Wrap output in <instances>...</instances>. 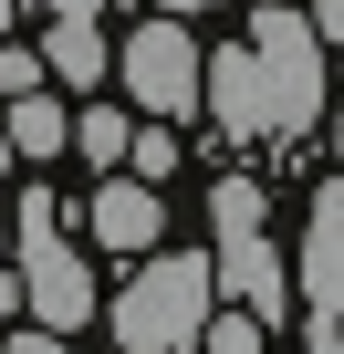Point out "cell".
<instances>
[{
  "mask_svg": "<svg viewBox=\"0 0 344 354\" xmlns=\"http://www.w3.org/2000/svg\"><path fill=\"white\" fill-rule=\"evenodd\" d=\"M302 354H334V333H313V344H302Z\"/></svg>",
  "mask_w": 344,
  "mask_h": 354,
  "instance_id": "ac0fdd59",
  "label": "cell"
},
{
  "mask_svg": "<svg viewBox=\"0 0 344 354\" xmlns=\"http://www.w3.org/2000/svg\"><path fill=\"white\" fill-rule=\"evenodd\" d=\"M199 104H219V125L230 136H302V115H292V94L230 42V53H199Z\"/></svg>",
  "mask_w": 344,
  "mask_h": 354,
  "instance_id": "5b68a950",
  "label": "cell"
},
{
  "mask_svg": "<svg viewBox=\"0 0 344 354\" xmlns=\"http://www.w3.org/2000/svg\"><path fill=\"white\" fill-rule=\"evenodd\" d=\"M0 261H11V230H0Z\"/></svg>",
  "mask_w": 344,
  "mask_h": 354,
  "instance_id": "d6986e66",
  "label": "cell"
},
{
  "mask_svg": "<svg viewBox=\"0 0 344 354\" xmlns=\"http://www.w3.org/2000/svg\"><path fill=\"white\" fill-rule=\"evenodd\" d=\"M178 11H199V0H156V21H178Z\"/></svg>",
  "mask_w": 344,
  "mask_h": 354,
  "instance_id": "2e32d148",
  "label": "cell"
},
{
  "mask_svg": "<svg viewBox=\"0 0 344 354\" xmlns=\"http://www.w3.org/2000/svg\"><path fill=\"white\" fill-rule=\"evenodd\" d=\"M42 73H63V84L84 94V84H105V73H115V53H105V32H94V21H53V53H42Z\"/></svg>",
  "mask_w": 344,
  "mask_h": 354,
  "instance_id": "ba28073f",
  "label": "cell"
},
{
  "mask_svg": "<svg viewBox=\"0 0 344 354\" xmlns=\"http://www.w3.org/2000/svg\"><path fill=\"white\" fill-rule=\"evenodd\" d=\"M0 354H73V344H53V333H21V344H0Z\"/></svg>",
  "mask_w": 344,
  "mask_h": 354,
  "instance_id": "9a60e30c",
  "label": "cell"
},
{
  "mask_svg": "<svg viewBox=\"0 0 344 354\" xmlns=\"http://www.w3.org/2000/svg\"><path fill=\"white\" fill-rule=\"evenodd\" d=\"M0 94H11V104L42 94V53H0Z\"/></svg>",
  "mask_w": 344,
  "mask_h": 354,
  "instance_id": "4fadbf2b",
  "label": "cell"
},
{
  "mask_svg": "<svg viewBox=\"0 0 344 354\" xmlns=\"http://www.w3.org/2000/svg\"><path fill=\"white\" fill-rule=\"evenodd\" d=\"M0 177H11V146H0Z\"/></svg>",
  "mask_w": 344,
  "mask_h": 354,
  "instance_id": "ffe728a7",
  "label": "cell"
},
{
  "mask_svg": "<svg viewBox=\"0 0 344 354\" xmlns=\"http://www.w3.org/2000/svg\"><path fill=\"white\" fill-rule=\"evenodd\" d=\"M94 240H105V250H156V240H167V198L136 188V177H115V188L94 198Z\"/></svg>",
  "mask_w": 344,
  "mask_h": 354,
  "instance_id": "52a82bcc",
  "label": "cell"
},
{
  "mask_svg": "<svg viewBox=\"0 0 344 354\" xmlns=\"http://www.w3.org/2000/svg\"><path fill=\"white\" fill-rule=\"evenodd\" d=\"M199 333H209V261H188V250H156L115 292V344L125 354H188Z\"/></svg>",
  "mask_w": 344,
  "mask_h": 354,
  "instance_id": "7a4b0ae2",
  "label": "cell"
},
{
  "mask_svg": "<svg viewBox=\"0 0 344 354\" xmlns=\"http://www.w3.org/2000/svg\"><path fill=\"white\" fill-rule=\"evenodd\" d=\"M115 73H125V94H136L156 125L199 115V42H188V21H146V32L115 53Z\"/></svg>",
  "mask_w": 344,
  "mask_h": 354,
  "instance_id": "277c9868",
  "label": "cell"
},
{
  "mask_svg": "<svg viewBox=\"0 0 344 354\" xmlns=\"http://www.w3.org/2000/svg\"><path fill=\"white\" fill-rule=\"evenodd\" d=\"M271 11H282V0H271Z\"/></svg>",
  "mask_w": 344,
  "mask_h": 354,
  "instance_id": "44dd1931",
  "label": "cell"
},
{
  "mask_svg": "<svg viewBox=\"0 0 344 354\" xmlns=\"http://www.w3.org/2000/svg\"><path fill=\"white\" fill-rule=\"evenodd\" d=\"M42 11H53V21H94V11H105V0H42Z\"/></svg>",
  "mask_w": 344,
  "mask_h": 354,
  "instance_id": "5bb4252c",
  "label": "cell"
},
{
  "mask_svg": "<svg viewBox=\"0 0 344 354\" xmlns=\"http://www.w3.org/2000/svg\"><path fill=\"white\" fill-rule=\"evenodd\" d=\"M63 136H73V115H63L53 94H21V104H11V125H0V146H11V156H53Z\"/></svg>",
  "mask_w": 344,
  "mask_h": 354,
  "instance_id": "9c48e42d",
  "label": "cell"
},
{
  "mask_svg": "<svg viewBox=\"0 0 344 354\" xmlns=\"http://www.w3.org/2000/svg\"><path fill=\"white\" fill-rule=\"evenodd\" d=\"M125 136H136V125H125V115H115V104H94V115H84V125H73V146H84V156H94V167H125Z\"/></svg>",
  "mask_w": 344,
  "mask_h": 354,
  "instance_id": "30bf717a",
  "label": "cell"
},
{
  "mask_svg": "<svg viewBox=\"0 0 344 354\" xmlns=\"http://www.w3.org/2000/svg\"><path fill=\"white\" fill-rule=\"evenodd\" d=\"M302 313H313V333H334V313H344V188L334 177L313 188V230H302Z\"/></svg>",
  "mask_w": 344,
  "mask_h": 354,
  "instance_id": "8992f818",
  "label": "cell"
},
{
  "mask_svg": "<svg viewBox=\"0 0 344 354\" xmlns=\"http://www.w3.org/2000/svg\"><path fill=\"white\" fill-rule=\"evenodd\" d=\"M11 21H21V0H0V32H11Z\"/></svg>",
  "mask_w": 344,
  "mask_h": 354,
  "instance_id": "e0dca14e",
  "label": "cell"
},
{
  "mask_svg": "<svg viewBox=\"0 0 344 354\" xmlns=\"http://www.w3.org/2000/svg\"><path fill=\"white\" fill-rule=\"evenodd\" d=\"M261 344H271V333H261V323H240V313H230V323H209V333H199V354H261Z\"/></svg>",
  "mask_w": 344,
  "mask_h": 354,
  "instance_id": "7c38bea8",
  "label": "cell"
},
{
  "mask_svg": "<svg viewBox=\"0 0 344 354\" xmlns=\"http://www.w3.org/2000/svg\"><path fill=\"white\" fill-rule=\"evenodd\" d=\"M11 292L42 313V333L53 344H73L84 333V313H94V271L73 261V240H63V219H53V198L42 188H21V219H11Z\"/></svg>",
  "mask_w": 344,
  "mask_h": 354,
  "instance_id": "6da1fadb",
  "label": "cell"
},
{
  "mask_svg": "<svg viewBox=\"0 0 344 354\" xmlns=\"http://www.w3.org/2000/svg\"><path fill=\"white\" fill-rule=\"evenodd\" d=\"M209 219H219L209 281H230V292H240V323L271 333V313L292 302V281H282V250H271V230H261V188H251V177H219V188H209Z\"/></svg>",
  "mask_w": 344,
  "mask_h": 354,
  "instance_id": "3957f363",
  "label": "cell"
},
{
  "mask_svg": "<svg viewBox=\"0 0 344 354\" xmlns=\"http://www.w3.org/2000/svg\"><path fill=\"white\" fill-rule=\"evenodd\" d=\"M125 167H136V188H146V177H178V136H167V125L125 136Z\"/></svg>",
  "mask_w": 344,
  "mask_h": 354,
  "instance_id": "8fae6325",
  "label": "cell"
}]
</instances>
